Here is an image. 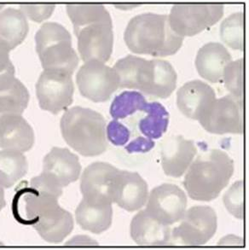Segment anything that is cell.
Segmentation results:
<instances>
[{
  "label": "cell",
  "mask_w": 249,
  "mask_h": 250,
  "mask_svg": "<svg viewBox=\"0 0 249 250\" xmlns=\"http://www.w3.org/2000/svg\"><path fill=\"white\" fill-rule=\"evenodd\" d=\"M155 145L153 139L138 137V139L131 141L127 146H125V149L129 153H146L151 150Z\"/></svg>",
  "instance_id": "33"
},
{
  "label": "cell",
  "mask_w": 249,
  "mask_h": 250,
  "mask_svg": "<svg viewBox=\"0 0 249 250\" xmlns=\"http://www.w3.org/2000/svg\"><path fill=\"white\" fill-rule=\"evenodd\" d=\"M147 104L139 91H123L112 102L110 115L115 120L124 119L137 111H145Z\"/></svg>",
  "instance_id": "27"
},
{
  "label": "cell",
  "mask_w": 249,
  "mask_h": 250,
  "mask_svg": "<svg viewBox=\"0 0 249 250\" xmlns=\"http://www.w3.org/2000/svg\"><path fill=\"white\" fill-rule=\"evenodd\" d=\"M215 99L214 90L199 80L187 82L177 93V104L180 111L188 118L197 121Z\"/></svg>",
  "instance_id": "18"
},
{
  "label": "cell",
  "mask_w": 249,
  "mask_h": 250,
  "mask_svg": "<svg viewBox=\"0 0 249 250\" xmlns=\"http://www.w3.org/2000/svg\"><path fill=\"white\" fill-rule=\"evenodd\" d=\"M124 42L132 52L153 57L175 54L184 37L172 30L165 14L143 13L132 17L124 34Z\"/></svg>",
  "instance_id": "3"
},
{
  "label": "cell",
  "mask_w": 249,
  "mask_h": 250,
  "mask_svg": "<svg viewBox=\"0 0 249 250\" xmlns=\"http://www.w3.org/2000/svg\"><path fill=\"white\" fill-rule=\"evenodd\" d=\"M34 144V132L21 115H0V148L26 152Z\"/></svg>",
  "instance_id": "17"
},
{
  "label": "cell",
  "mask_w": 249,
  "mask_h": 250,
  "mask_svg": "<svg viewBox=\"0 0 249 250\" xmlns=\"http://www.w3.org/2000/svg\"><path fill=\"white\" fill-rule=\"evenodd\" d=\"M131 238L140 246L171 245V230L169 226L159 222L146 210H142L131 220Z\"/></svg>",
  "instance_id": "19"
},
{
  "label": "cell",
  "mask_w": 249,
  "mask_h": 250,
  "mask_svg": "<svg viewBox=\"0 0 249 250\" xmlns=\"http://www.w3.org/2000/svg\"><path fill=\"white\" fill-rule=\"evenodd\" d=\"M66 9L77 36L82 60L108 62L114 46V32L106 7L100 3H68Z\"/></svg>",
  "instance_id": "1"
},
{
  "label": "cell",
  "mask_w": 249,
  "mask_h": 250,
  "mask_svg": "<svg viewBox=\"0 0 249 250\" xmlns=\"http://www.w3.org/2000/svg\"><path fill=\"white\" fill-rule=\"evenodd\" d=\"M76 82L81 95L95 103L107 101L119 88L114 68L98 61L84 62L78 71Z\"/></svg>",
  "instance_id": "11"
},
{
  "label": "cell",
  "mask_w": 249,
  "mask_h": 250,
  "mask_svg": "<svg viewBox=\"0 0 249 250\" xmlns=\"http://www.w3.org/2000/svg\"><path fill=\"white\" fill-rule=\"evenodd\" d=\"M67 246H98L96 241L87 236H77L66 243Z\"/></svg>",
  "instance_id": "35"
},
{
  "label": "cell",
  "mask_w": 249,
  "mask_h": 250,
  "mask_svg": "<svg viewBox=\"0 0 249 250\" xmlns=\"http://www.w3.org/2000/svg\"><path fill=\"white\" fill-rule=\"evenodd\" d=\"M106 134L110 142L116 146H124L130 139L131 132L125 125L122 124L118 120H113L109 122L107 128Z\"/></svg>",
  "instance_id": "31"
},
{
  "label": "cell",
  "mask_w": 249,
  "mask_h": 250,
  "mask_svg": "<svg viewBox=\"0 0 249 250\" xmlns=\"http://www.w3.org/2000/svg\"><path fill=\"white\" fill-rule=\"evenodd\" d=\"M222 41L228 46L243 51L244 46V15L236 12L226 17L220 26Z\"/></svg>",
  "instance_id": "28"
},
{
  "label": "cell",
  "mask_w": 249,
  "mask_h": 250,
  "mask_svg": "<svg viewBox=\"0 0 249 250\" xmlns=\"http://www.w3.org/2000/svg\"><path fill=\"white\" fill-rule=\"evenodd\" d=\"M119 169L107 163H91L81 175V190L83 200L91 204H112V180Z\"/></svg>",
  "instance_id": "14"
},
{
  "label": "cell",
  "mask_w": 249,
  "mask_h": 250,
  "mask_svg": "<svg viewBox=\"0 0 249 250\" xmlns=\"http://www.w3.org/2000/svg\"><path fill=\"white\" fill-rule=\"evenodd\" d=\"M213 134L243 132V98L229 94L215 99L198 120Z\"/></svg>",
  "instance_id": "9"
},
{
  "label": "cell",
  "mask_w": 249,
  "mask_h": 250,
  "mask_svg": "<svg viewBox=\"0 0 249 250\" xmlns=\"http://www.w3.org/2000/svg\"><path fill=\"white\" fill-rule=\"evenodd\" d=\"M75 216L78 225L83 230L100 234L111 226L113 208L112 204H91L82 199L76 208Z\"/></svg>",
  "instance_id": "23"
},
{
  "label": "cell",
  "mask_w": 249,
  "mask_h": 250,
  "mask_svg": "<svg viewBox=\"0 0 249 250\" xmlns=\"http://www.w3.org/2000/svg\"><path fill=\"white\" fill-rule=\"evenodd\" d=\"M10 51L0 45V74L2 73H11L15 74V68L10 61Z\"/></svg>",
  "instance_id": "34"
},
{
  "label": "cell",
  "mask_w": 249,
  "mask_h": 250,
  "mask_svg": "<svg viewBox=\"0 0 249 250\" xmlns=\"http://www.w3.org/2000/svg\"><path fill=\"white\" fill-rule=\"evenodd\" d=\"M224 203L232 215L243 219L244 213V190L243 181L240 180L233 185L224 196Z\"/></svg>",
  "instance_id": "30"
},
{
  "label": "cell",
  "mask_w": 249,
  "mask_h": 250,
  "mask_svg": "<svg viewBox=\"0 0 249 250\" xmlns=\"http://www.w3.org/2000/svg\"><path fill=\"white\" fill-rule=\"evenodd\" d=\"M4 206V201H3V188L0 186V210L3 208Z\"/></svg>",
  "instance_id": "37"
},
{
  "label": "cell",
  "mask_w": 249,
  "mask_h": 250,
  "mask_svg": "<svg viewBox=\"0 0 249 250\" xmlns=\"http://www.w3.org/2000/svg\"><path fill=\"white\" fill-rule=\"evenodd\" d=\"M36 51L44 70L73 75L79 64V57L72 44L71 34L58 22L42 24L35 34Z\"/></svg>",
  "instance_id": "6"
},
{
  "label": "cell",
  "mask_w": 249,
  "mask_h": 250,
  "mask_svg": "<svg viewBox=\"0 0 249 250\" xmlns=\"http://www.w3.org/2000/svg\"><path fill=\"white\" fill-rule=\"evenodd\" d=\"M60 126L65 142L82 156H99L108 148L106 121L93 109L68 108L62 116Z\"/></svg>",
  "instance_id": "5"
},
{
  "label": "cell",
  "mask_w": 249,
  "mask_h": 250,
  "mask_svg": "<svg viewBox=\"0 0 249 250\" xmlns=\"http://www.w3.org/2000/svg\"><path fill=\"white\" fill-rule=\"evenodd\" d=\"M27 168V158L22 153L3 149L0 151V186L10 188L26 175Z\"/></svg>",
  "instance_id": "24"
},
{
  "label": "cell",
  "mask_w": 249,
  "mask_h": 250,
  "mask_svg": "<svg viewBox=\"0 0 249 250\" xmlns=\"http://www.w3.org/2000/svg\"><path fill=\"white\" fill-rule=\"evenodd\" d=\"M231 60V55L222 44L210 42L199 50L195 67L202 78L217 83L222 82L225 68Z\"/></svg>",
  "instance_id": "20"
},
{
  "label": "cell",
  "mask_w": 249,
  "mask_h": 250,
  "mask_svg": "<svg viewBox=\"0 0 249 250\" xmlns=\"http://www.w3.org/2000/svg\"><path fill=\"white\" fill-rule=\"evenodd\" d=\"M197 149L192 140L183 136H171L162 143V163L167 176L179 178L186 172L196 155Z\"/></svg>",
  "instance_id": "16"
},
{
  "label": "cell",
  "mask_w": 249,
  "mask_h": 250,
  "mask_svg": "<svg viewBox=\"0 0 249 250\" xmlns=\"http://www.w3.org/2000/svg\"><path fill=\"white\" fill-rule=\"evenodd\" d=\"M217 227V214L212 208L192 207L171 231V245L202 246L214 236Z\"/></svg>",
  "instance_id": "8"
},
{
  "label": "cell",
  "mask_w": 249,
  "mask_h": 250,
  "mask_svg": "<svg viewBox=\"0 0 249 250\" xmlns=\"http://www.w3.org/2000/svg\"><path fill=\"white\" fill-rule=\"evenodd\" d=\"M110 196L113 203L133 212L142 208L147 202L148 185L138 172L118 170L112 180Z\"/></svg>",
  "instance_id": "13"
},
{
  "label": "cell",
  "mask_w": 249,
  "mask_h": 250,
  "mask_svg": "<svg viewBox=\"0 0 249 250\" xmlns=\"http://www.w3.org/2000/svg\"><path fill=\"white\" fill-rule=\"evenodd\" d=\"M219 245H225V246H243V240L240 237L233 236V235H229L227 237L223 238L222 240L220 241Z\"/></svg>",
  "instance_id": "36"
},
{
  "label": "cell",
  "mask_w": 249,
  "mask_h": 250,
  "mask_svg": "<svg viewBox=\"0 0 249 250\" xmlns=\"http://www.w3.org/2000/svg\"><path fill=\"white\" fill-rule=\"evenodd\" d=\"M145 111L147 116L138 124L140 132L148 139H160L168 127V112L158 102L148 103Z\"/></svg>",
  "instance_id": "26"
},
{
  "label": "cell",
  "mask_w": 249,
  "mask_h": 250,
  "mask_svg": "<svg viewBox=\"0 0 249 250\" xmlns=\"http://www.w3.org/2000/svg\"><path fill=\"white\" fill-rule=\"evenodd\" d=\"M29 92L15 74H0V115H21L29 102Z\"/></svg>",
  "instance_id": "21"
},
{
  "label": "cell",
  "mask_w": 249,
  "mask_h": 250,
  "mask_svg": "<svg viewBox=\"0 0 249 250\" xmlns=\"http://www.w3.org/2000/svg\"><path fill=\"white\" fill-rule=\"evenodd\" d=\"M60 196L32 186L21 193L24 218L44 241L59 244L72 232L74 219L58 203Z\"/></svg>",
  "instance_id": "2"
},
{
  "label": "cell",
  "mask_w": 249,
  "mask_h": 250,
  "mask_svg": "<svg viewBox=\"0 0 249 250\" xmlns=\"http://www.w3.org/2000/svg\"><path fill=\"white\" fill-rule=\"evenodd\" d=\"M27 17L21 10L9 7L0 12V45L10 51L28 33Z\"/></svg>",
  "instance_id": "22"
},
{
  "label": "cell",
  "mask_w": 249,
  "mask_h": 250,
  "mask_svg": "<svg viewBox=\"0 0 249 250\" xmlns=\"http://www.w3.org/2000/svg\"><path fill=\"white\" fill-rule=\"evenodd\" d=\"M146 211L159 222L171 226L182 220L187 207L186 193L179 186L163 184L152 189Z\"/></svg>",
  "instance_id": "12"
},
{
  "label": "cell",
  "mask_w": 249,
  "mask_h": 250,
  "mask_svg": "<svg viewBox=\"0 0 249 250\" xmlns=\"http://www.w3.org/2000/svg\"><path fill=\"white\" fill-rule=\"evenodd\" d=\"M224 9L221 3H177L172 7L169 22L179 36H193L217 23Z\"/></svg>",
  "instance_id": "7"
},
{
  "label": "cell",
  "mask_w": 249,
  "mask_h": 250,
  "mask_svg": "<svg viewBox=\"0 0 249 250\" xmlns=\"http://www.w3.org/2000/svg\"><path fill=\"white\" fill-rule=\"evenodd\" d=\"M223 81L230 94L243 98V59L230 62L224 72Z\"/></svg>",
  "instance_id": "29"
},
{
  "label": "cell",
  "mask_w": 249,
  "mask_h": 250,
  "mask_svg": "<svg viewBox=\"0 0 249 250\" xmlns=\"http://www.w3.org/2000/svg\"><path fill=\"white\" fill-rule=\"evenodd\" d=\"M233 172L234 162L230 156L220 149H210L190 165L184 186L191 199L210 202L226 188Z\"/></svg>",
  "instance_id": "4"
},
{
  "label": "cell",
  "mask_w": 249,
  "mask_h": 250,
  "mask_svg": "<svg viewBox=\"0 0 249 250\" xmlns=\"http://www.w3.org/2000/svg\"><path fill=\"white\" fill-rule=\"evenodd\" d=\"M81 165L75 154L67 148L53 147L44 156L41 174L63 189L80 178Z\"/></svg>",
  "instance_id": "15"
},
{
  "label": "cell",
  "mask_w": 249,
  "mask_h": 250,
  "mask_svg": "<svg viewBox=\"0 0 249 250\" xmlns=\"http://www.w3.org/2000/svg\"><path fill=\"white\" fill-rule=\"evenodd\" d=\"M55 4H21V10L31 20L41 22L51 17L55 10Z\"/></svg>",
  "instance_id": "32"
},
{
  "label": "cell",
  "mask_w": 249,
  "mask_h": 250,
  "mask_svg": "<svg viewBox=\"0 0 249 250\" xmlns=\"http://www.w3.org/2000/svg\"><path fill=\"white\" fill-rule=\"evenodd\" d=\"M154 75L148 95L155 98H167L177 85V73L169 62L153 59Z\"/></svg>",
  "instance_id": "25"
},
{
  "label": "cell",
  "mask_w": 249,
  "mask_h": 250,
  "mask_svg": "<svg viewBox=\"0 0 249 250\" xmlns=\"http://www.w3.org/2000/svg\"><path fill=\"white\" fill-rule=\"evenodd\" d=\"M74 92L72 75L63 72L44 70L36 83L40 107L54 115L72 104Z\"/></svg>",
  "instance_id": "10"
}]
</instances>
